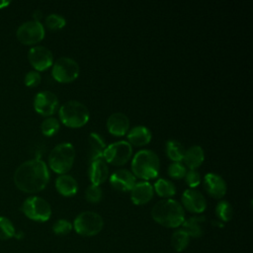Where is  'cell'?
<instances>
[{
    "instance_id": "obj_13",
    "label": "cell",
    "mask_w": 253,
    "mask_h": 253,
    "mask_svg": "<svg viewBox=\"0 0 253 253\" xmlns=\"http://www.w3.org/2000/svg\"><path fill=\"white\" fill-rule=\"evenodd\" d=\"M182 207L193 213H202L207 208L204 195L196 189H187L182 195Z\"/></svg>"
},
{
    "instance_id": "obj_6",
    "label": "cell",
    "mask_w": 253,
    "mask_h": 253,
    "mask_svg": "<svg viewBox=\"0 0 253 253\" xmlns=\"http://www.w3.org/2000/svg\"><path fill=\"white\" fill-rule=\"evenodd\" d=\"M22 212L34 221L44 222L51 216V207L43 198L38 196L28 197L21 206Z\"/></svg>"
},
{
    "instance_id": "obj_27",
    "label": "cell",
    "mask_w": 253,
    "mask_h": 253,
    "mask_svg": "<svg viewBox=\"0 0 253 253\" xmlns=\"http://www.w3.org/2000/svg\"><path fill=\"white\" fill-rule=\"evenodd\" d=\"M215 214H216L218 220H220L222 222L229 221L233 215L232 206L227 201L218 202L215 207Z\"/></svg>"
},
{
    "instance_id": "obj_28",
    "label": "cell",
    "mask_w": 253,
    "mask_h": 253,
    "mask_svg": "<svg viewBox=\"0 0 253 253\" xmlns=\"http://www.w3.org/2000/svg\"><path fill=\"white\" fill-rule=\"evenodd\" d=\"M60 127V124L57 119L53 117H47L41 124V131L45 136L54 135Z\"/></svg>"
},
{
    "instance_id": "obj_14",
    "label": "cell",
    "mask_w": 253,
    "mask_h": 253,
    "mask_svg": "<svg viewBox=\"0 0 253 253\" xmlns=\"http://www.w3.org/2000/svg\"><path fill=\"white\" fill-rule=\"evenodd\" d=\"M204 187L207 193L215 199H221L227 190L224 179L216 173H208L204 177Z\"/></svg>"
},
{
    "instance_id": "obj_1",
    "label": "cell",
    "mask_w": 253,
    "mask_h": 253,
    "mask_svg": "<svg viewBox=\"0 0 253 253\" xmlns=\"http://www.w3.org/2000/svg\"><path fill=\"white\" fill-rule=\"evenodd\" d=\"M13 180L20 191L28 194L39 193L48 184L49 170L43 160L30 159L18 166Z\"/></svg>"
},
{
    "instance_id": "obj_8",
    "label": "cell",
    "mask_w": 253,
    "mask_h": 253,
    "mask_svg": "<svg viewBox=\"0 0 253 253\" xmlns=\"http://www.w3.org/2000/svg\"><path fill=\"white\" fill-rule=\"evenodd\" d=\"M80 72L77 61L68 56L59 57L53 62L51 75L54 80L60 83H69L74 81Z\"/></svg>"
},
{
    "instance_id": "obj_34",
    "label": "cell",
    "mask_w": 253,
    "mask_h": 253,
    "mask_svg": "<svg viewBox=\"0 0 253 253\" xmlns=\"http://www.w3.org/2000/svg\"><path fill=\"white\" fill-rule=\"evenodd\" d=\"M42 76L37 70H30L25 74L24 83L27 87H36L41 83Z\"/></svg>"
},
{
    "instance_id": "obj_33",
    "label": "cell",
    "mask_w": 253,
    "mask_h": 253,
    "mask_svg": "<svg viewBox=\"0 0 253 253\" xmlns=\"http://www.w3.org/2000/svg\"><path fill=\"white\" fill-rule=\"evenodd\" d=\"M72 223L64 218L57 219L52 225V231L57 235H66L72 230Z\"/></svg>"
},
{
    "instance_id": "obj_16",
    "label": "cell",
    "mask_w": 253,
    "mask_h": 253,
    "mask_svg": "<svg viewBox=\"0 0 253 253\" xmlns=\"http://www.w3.org/2000/svg\"><path fill=\"white\" fill-rule=\"evenodd\" d=\"M153 186L148 181H139L130 190V200L134 205H144L153 198Z\"/></svg>"
},
{
    "instance_id": "obj_17",
    "label": "cell",
    "mask_w": 253,
    "mask_h": 253,
    "mask_svg": "<svg viewBox=\"0 0 253 253\" xmlns=\"http://www.w3.org/2000/svg\"><path fill=\"white\" fill-rule=\"evenodd\" d=\"M107 128L111 134L116 136L125 135L129 129L128 117L121 112L112 114L107 120Z\"/></svg>"
},
{
    "instance_id": "obj_10",
    "label": "cell",
    "mask_w": 253,
    "mask_h": 253,
    "mask_svg": "<svg viewBox=\"0 0 253 253\" xmlns=\"http://www.w3.org/2000/svg\"><path fill=\"white\" fill-rule=\"evenodd\" d=\"M45 35L43 25L40 21L30 20L20 25L16 31L18 41L24 44L32 45L40 42Z\"/></svg>"
},
{
    "instance_id": "obj_5",
    "label": "cell",
    "mask_w": 253,
    "mask_h": 253,
    "mask_svg": "<svg viewBox=\"0 0 253 253\" xmlns=\"http://www.w3.org/2000/svg\"><path fill=\"white\" fill-rule=\"evenodd\" d=\"M75 148L70 142H61L55 145L48 155V166L57 174H65L74 163Z\"/></svg>"
},
{
    "instance_id": "obj_24",
    "label": "cell",
    "mask_w": 253,
    "mask_h": 253,
    "mask_svg": "<svg viewBox=\"0 0 253 253\" xmlns=\"http://www.w3.org/2000/svg\"><path fill=\"white\" fill-rule=\"evenodd\" d=\"M185 151L184 145L177 139H169L166 142V154L173 162H181Z\"/></svg>"
},
{
    "instance_id": "obj_7",
    "label": "cell",
    "mask_w": 253,
    "mask_h": 253,
    "mask_svg": "<svg viewBox=\"0 0 253 253\" xmlns=\"http://www.w3.org/2000/svg\"><path fill=\"white\" fill-rule=\"evenodd\" d=\"M74 230L82 236H94L101 232L104 227L103 217L91 211L80 212L72 224Z\"/></svg>"
},
{
    "instance_id": "obj_36",
    "label": "cell",
    "mask_w": 253,
    "mask_h": 253,
    "mask_svg": "<svg viewBox=\"0 0 253 253\" xmlns=\"http://www.w3.org/2000/svg\"><path fill=\"white\" fill-rule=\"evenodd\" d=\"M42 12L41 11V10H36V11H34V13H33V20H35V21H40V19L42 18Z\"/></svg>"
},
{
    "instance_id": "obj_32",
    "label": "cell",
    "mask_w": 253,
    "mask_h": 253,
    "mask_svg": "<svg viewBox=\"0 0 253 253\" xmlns=\"http://www.w3.org/2000/svg\"><path fill=\"white\" fill-rule=\"evenodd\" d=\"M168 175L173 179H182L187 173L186 166L181 162H172L167 169Z\"/></svg>"
},
{
    "instance_id": "obj_3",
    "label": "cell",
    "mask_w": 253,
    "mask_h": 253,
    "mask_svg": "<svg viewBox=\"0 0 253 253\" xmlns=\"http://www.w3.org/2000/svg\"><path fill=\"white\" fill-rule=\"evenodd\" d=\"M159 157L150 149L137 151L131 160L132 174L144 181L156 178L159 173Z\"/></svg>"
},
{
    "instance_id": "obj_11",
    "label": "cell",
    "mask_w": 253,
    "mask_h": 253,
    "mask_svg": "<svg viewBox=\"0 0 253 253\" xmlns=\"http://www.w3.org/2000/svg\"><path fill=\"white\" fill-rule=\"evenodd\" d=\"M57 96L48 90L40 91L34 98V109L35 111L44 117H49L55 113L58 108Z\"/></svg>"
},
{
    "instance_id": "obj_15",
    "label": "cell",
    "mask_w": 253,
    "mask_h": 253,
    "mask_svg": "<svg viewBox=\"0 0 253 253\" xmlns=\"http://www.w3.org/2000/svg\"><path fill=\"white\" fill-rule=\"evenodd\" d=\"M109 180L112 187L121 192L130 191L136 183L135 176L127 169L116 170L112 173Z\"/></svg>"
},
{
    "instance_id": "obj_19",
    "label": "cell",
    "mask_w": 253,
    "mask_h": 253,
    "mask_svg": "<svg viewBox=\"0 0 253 253\" xmlns=\"http://www.w3.org/2000/svg\"><path fill=\"white\" fill-rule=\"evenodd\" d=\"M151 137L150 129L144 126H135L127 131V142L130 145H145L151 140Z\"/></svg>"
},
{
    "instance_id": "obj_31",
    "label": "cell",
    "mask_w": 253,
    "mask_h": 253,
    "mask_svg": "<svg viewBox=\"0 0 253 253\" xmlns=\"http://www.w3.org/2000/svg\"><path fill=\"white\" fill-rule=\"evenodd\" d=\"M103 191L100 186L91 184L85 190V198L90 203H98L102 200Z\"/></svg>"
},
{
    "instance_id": "obj_18",
    "label": "cell",
    "mask_w": 253,
    "mask_h": 253,
    "mask_svg": "<svg viewBox=\"0 0 253 253\" xmlns=\"http://www.w3.org/2000/svg\"><path fill=\"white\" fill-rule=\"evenodd\" d=\"M88 176L93 185L100 186L109 177V167L103 158L90 162Z\"/></svg>"
},
{
    "instance_id": "obj_29",
    "label": "cell",
    "mask_w": 253,
    "mask_h": 253,
    "mask_svg": "<svg viewBox=\"0 0 253 253\" xmlns=\"http://www.w3.org/2000/svg\"><path fill=\"white\" fill-rule=\"evenodd\" d=\"M16 233L13 222L6 216L0 215V240H8Z\"/></svg>"
},
{
    "instance_id": "obj_9",
    "label": "cell",
    "mask_w": 253,
    "mask_h": 253,
    "mask_svg": "<svg viewBox=\"0 0 253 253\" xmlns=\"http://www.w3.org/2000/svg\"><path fill=\"white\" fill-rule=\"evenodd\" d=\"M131 155L132 146L126 140H120L106 147L103 158L106 163L114 166H122L129 160Z\"/></svg>"
},
{
    "instance_id": "obj_20",
    "label": "cell",
    "mask_w": 253,
    "mask_h": 253,
    "mask_svg": "<svg viewBox=\"0 0 253 253\" xmlns=\"http://www.w3.org/2000/svg\"><path fill=\"white\" fill-rule=\"evenodd\" d=\"M88 142H89V151H88L89 162L103 158V154L106 149V143L102 135L98 132H91L88 137Z\"/></svg>"
},
{
    "instance_id": "obj_2",
    "label": "cell",
    "mask_w": 253,
    "mask_h": 253,
    "mask_svg": "<svg viewBox=\"0 0 253 253\" xmlns=\"http://www.w3.org/2000/svg\"><path fill=\"white\" fill-rule=\"evenodd\" d=\"M151 216L162 226L179 227L185 220V211L182 205L172 199L158 201L151 209Z\"/></svg>"
},
{
    "instance_id": "obj_21",
    "label": "cell",
    "mask_w": 253,
    "mask_h": 253,
    "mask_svg": "<svg viewBox=\"0 0 253 253\" xmlns=\"http://www.w3.org/2000/svg\"><path fill=\"white\" fill-rule=\"evenodd\" d=\"M55 188L57 192L64 197H72L77 193V181L68 174H61L55 180Z\"/></svg>"
},
{
    "instance_id": "obj_25",
    "label": "cell",
    "mask_w": 253,
    "mask_h": 253,
    "mask_svg": "<svg viewBox=\"0 0 253 253\" xmlns=\"http://www.w3.org/2000/svg\"><path fill=\"white\" fill-rule=\"evenodd\" d=\"M153 190L161 198H170L176 194V187L170 180L160 178L154 183Z\"/></svg>"
},
{
    "instance_id": "obj_35",
    "label": "cell",
    "mask_w": 253,
    "mask_h": 253,
    "mask_svg": "<svg viewBox=\"0 0 253 253\" xmlns=\"http://www.w3.org/2000/svg\"><path fill=\"white\" fill-rule=\"evenodd\" d=\"M186 184L191 188L194 189L201 183V175L197 170H189L185 175Z\"/></svg>"
},
{
    "instance_id": "obj_23",
    "label": "cell",
    "mask_w": 253,
    "mask_h": 253,
    "mask_svg": "<svg viewBox=\"0 0 253 253\" xmlns=\"http://www.w3.org/2000/svg\"><path fill=\"white\" fill-rule=\"evenodd\" d=\"M206 221V217L203 215H194L183 221L182 229L189 235V237L198 238L204 233L202 224Z\"/></svg>"
},
{
    "instance_id": "obj_4",
    "label": "cell",
    "mask_w": 253,
    "mask_h": 253,
    "mask_svg": "<svg viewBox=\"0 0 253 253\" xmlns=\"http://www.w3.org/2000/svg\"><path fill=\"white\" fill-rule=\"evenodd\" d=\"M61 123L68 127H81L87 124L90 118L87 106L77 100L65 102L58 111Z\"/></svg>"
},
{
    "instance_id": "obj_37",
    "label": "cell",
    "mask_w": 253,
    "mask_h": 253,
    "mask_svg": "<svg viewBox=\"0 0 253 253\" xmlns=\"http://www.w3.org/2000/svg\"><path fill=\"white\" fill-rule=\"evenodd\" d=\"M211 224H212V226H216V227H223V222L222 221H220V220H211Z\"/></svg>"
},
{
    "instance_id": "obj_38",
    "label": "cell",
    "mask_w": 253,
    "mask_h": 253,
    "mask_svg": "<svg viewBox=\"0 0 253 253\" xmlns=\"http://www.w3.org/2000/svg\"><path fill=\"white\" fill-rule=\"evenodd\" d=\"M11 4L10 1L7 0H0V9H4L6 7H8Z\"/></svg>"
},
{
    "instance_id": "obj_30",
    "label": "cell",
    "mask_w": 253,
    "mask_h": 253,
    "mask_svg": "<svg viewBox=\"0 0 253 253\" xmlns=\"http://www.w3.org/2000/svg\"><path fill=\"white\" fill-rule=\"evenodd\" d=\"M44 23L49 30L56 31V30L62 29L66 25V20L59 14L51 13L46 16Z\"/></svg>"
},
{
    "instance_id": "obj_26",
    "label": "cell",
    "mask_w": 253,
    "mask_h": 253,
    "mask_svg": "<svg viewBox=\"0 0 253 253\" xmlns=\"http://www.w3.org/2000/svg\"><path fill=\"white\" fill-rule=\"evenodd\" d=\"M190 243L189 235L182 229H177L173 232L171 236V245L173 249L177 252L184 251Z\"/></svg>"
},
{
    "instance_id": "obj_12",
    "label": "cell",
    "mask_w": 253,
    "mask_h": 253,
    "mask_svg": "<svg viewBox=\"0 0 253 253\" xmlns=\"http://www.w3.org/2000/svg\"><path fill=\"white\" fill-rule=\"evenodd\" d=\"M28 60L34 70L44 71L53 64L52 52L43 45H35L28 51Z\"/></svg>"
},
{
    "instance_id": "obj_22",
    "label": "cell",
    "mask_w": 253,
    "mask_h": 253,
    "mask_svg": "<svg viewBox=\"0 0 253 253\" xmlns=\"http://www.w3.org/2000/svg\"><path fill=\"white\" fill-rule=\"evenodd\" d=\"M205 160L204 149L200 145H193L186 149L183 161L190 170H196L199 168Z\"/></svg>"
}]
</instances>
